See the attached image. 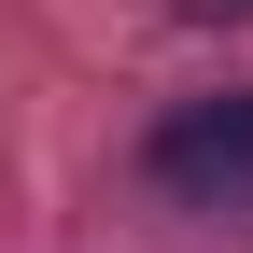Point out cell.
Segmentation results:
<instances>
[{"label":"cell","instance_id":"obj_1","mask_svg":"<svg viewBox=\"0 0 253 253\" xmlns=\"http://www.w3.org/2000/svg\"><path fill=\"white\" fill-rule=\"evenodd\" d=\"M155 183L183 211H253V84L239 99H183L155 126Z\"/></svg>","mask_w":253,"mask_h":253}]
</instances>
